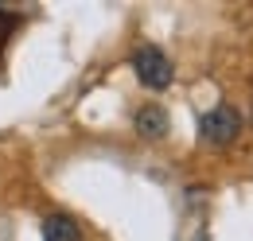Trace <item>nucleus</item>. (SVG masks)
I'll return each mask as SVG.
<instances>
[{
    "label": "nucleus",
    "mask_w": 253,
    "mask_h": 241,
    "mask_svg": "<svg viewBox=\"0 0 253 241\" xmlns=\"http://www.w3.org/2000/svg\"><path fill=\"white\" fill-rule=\"evenodd\" d=\"M136 128H140V136H164L168 132V113L160 105H144L136 113Z\"/></svg>",
    "instance_id": "4"
},
{
    "label": "nucleus",
    "mask_w": 253,
    "mask_h": 241,
    "mask_svg": "<svg viewBox=\"0 0 253 241\" xmlns=\"http://www.w3.org/2000/svg\"><path fill=\"white\" fill-rule=\"evenodd\" d=\"M238 132H242V113L234 105H214L211 113H203V120H199V136L207 144H214V148L234 144Z\"/></svg>",
    "instance_id": "1"
},
{
    "label": "nucleus",
    "mask_w": 253,
    "mask_h": 241,
    "mask_svg": "<svg viewBox=\"0 0 253 241\" xmlns=\"http://www.w3.org/2000/svg\"><path fill=\"white\" fill-rule=\"evenodd\" d=\"M132 70H136V78L148 86V90H164V86H171V59L160 51V47H136L132 51Z\"/></svg>",
    "instance_id": "2"
},
{
    "label": "nucleus",
    "mask_w": 253,
    "mask_h": 241,
    "mask_svg": "<svg viewBox=\"0 0 253 241\" xmlns=\"http://www.w3.org/2000/svg\"><path fill=\"white\" fill-rule=\"evenodd\" d=\"M43 241H82V230L70 214H47L43 218Z\"/></svg>",
    "instance_id": "3"
},
{
    "label": "nucleus",
    "mask_w": 253,
    "mask_h": 241,
    "mask_svg": "<svg viewBox=\"0 0 253 241\" xmlns=\"http://www.w3.org/2000/svg\"><path fill=\"white\" fill-rule=\"evenodd\" d=\"M12 31H16V12L0 8V55H4V43L12 39Z\"/></svg>",
    "instance_id": "5"
}]
</instances>
